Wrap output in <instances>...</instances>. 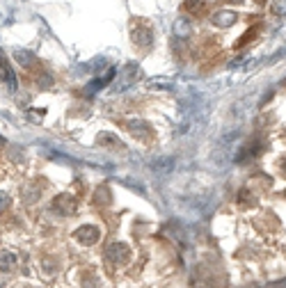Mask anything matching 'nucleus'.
Instances as JSON below:
<instances>
[{
  "instance_id": "1",
  "label": "nucleus",
  "mask_w": 286,
  "mask_h": 288,
  "mask_svg": "<svg viewBox=\"0 0 286 288\" xmlns=\"http://www.w3.org/2000/svg\"><path fill=\"white\" fill-rule=\"evenodd\" d=\"M106 254L112 263H124V261H129L131 249H129V245H124V242H112V245H108Z\"/></svg>"
},
{
  "instance_id": "2",
  "label": "nucleus",
  "mask_w": 286,
  "mask_h": 288,
  "mask_svg": "<svg viewBox=\"0 0 286 288\" xmlns=\"http://www.w3.org/2000/svg\"><path fill=\"white\" fill-rule=\"evenodd\" d=\"M211 21H213V25H217V27H231L238 21V14L231 12V9H220V12H215L211 16Z\"/></svg>"
},
{
  "instance_id": "3",
  "label": "nucleus",
  "mask_w": 286,
  "mask_h": 288,
  "mask_svg": "<svg viewBox=\"0 0 286 288\" xmlns=\"http://www.w3.org/2000/svg\"><path fill=\"white\" fill-rule=\"evenodd\" d=\"M99 236H101V231H99L97 227H92V224H85V227H80L78 231H76V238H78L83 245H94V242L99 240Z\"/></svg>"
},
{
  "instance_id": "4",
  "label": "nucleus",
  "mask_w": 286,
  "mask_h": 288,
  "mask_svg": "<svg viewBox=\"0 0 286 288\" xmlns=\"http://www.w3.org/2000/svg\"><path fill=\"white\" fill-rule=\"evenodd\" d=\"M53 208L62 215H71L76 210V201H74V197H69V195H60L55 199V204H53Z\"/></svg>"
},
{
  "instance_id": "5",
  "label": "nucleus",
  "mask_w": 286,
  "mask_h": 288,
  "mask_svg": "<svg viewBox=\"0 0 286 288\" xmlns=\"http://www.w3.org/2000/svg\"><path fill=\"white\" fill-rule=\"evenodd\" d=\"M151 30H149L144 23H140V27L135 25L133 27V39H135V44L138 46H151Z\"/></svg>"
},
{
  "instance_id": "6",
  "label": "nucleus",
  "mask_w": 286,
  "mask_h": 288,
  "mask_svg": "<svg viewBox=\"0 0 286 288\" xmlns=\"http://www.w3.org/2000/svg\"><path fill=\"white\" fill-rule=\"evenodd\" d=\"M14 265H16V254L14 251H5V254L0 256V272H10Z\"/></svg>"
},
{
  "instance_id": "7",
  "label": "nucleus",
  "mask_w": 286,
  "mask_h": 288,
  "mask_svg": "<svg viewBox=\"0 0 286 288\" xmlns=\"http://www.w3.org/2000/svg\"><path fill=\"white\" fill-rule=\"evenodd\" d=\"M190 30H193V25H190V21L188 18H176V23H174V32H176V37H188L190 35Z\"/></svg>"
},
{
  "instance_id": "8",
  "label": "nucleus",
  "mask_w": 286,
  "mask_h": 288,
  "mask_svg": "<svg viewBox=\"0 0 286 288\" xmlns=\"http://www.w3.org/2000/svg\"><path fill=\"white\" fill-rule=\"evenodd\" d=\"M268 9H270L272 16H286V0H270V5H268Z\"/></svg>"
},
{
  "instance_id": "9",
  "label": "nucleus",
  "mask_w": 286,
  "mask_h": 288,
  "mask_svg": "<svg viewBox=\"0 0 286 288\" xmlns=\"http://www.w3.org/2000/svg\"><path fill=\"white\" fill-rule=\"evenodd\" d=\"M204 9H206V3H204V0H185V12L202 14Z\"/></svg>"
},
{
  "instance_id": "10",
  "label": "nucleus",
  "mask_w": 286,
  "mask_h": 288,
  "mask_svg": "<svg viewBox=\"0 0 286 288\" xmlns=\"http://www.w3.org/2000/svg\"><path fill=\"white\" fill-rule=\"evenodd\" d=\"M16 59H19L23 67H30V64H35V55L28 53V50H16Z\"/></svg>"
},
{
  "instance_id": "11",
  "label": "nucleus",
  "mask_w": 286,
  "mask_h": 288,
  "mask_svg": "<svg viewBox=\"0 0 286 288\" xmlns=\"http://www.w3.org/2000/svg\"><path fill=\"white\" fill-rule=\"evenodd\" d=\"M238 204H240V206H252V204H254V197L249 195L247 187H245V190H240V195H238Z\"/></svg>"
},
{
  "instance_id": "12",
  "label": "nucleus",
  "mask_w": 286,
  "mask_h": 288,
  "mask_svg": "<svg viewBox=\"0 0 286 288\" xmlns=\"http://www.w3.org/2000/svg\"><path fill=\"white\" fill-rule=\"evenodd\" d=\"M99 142H101V144H110V146H115V149H119V140H117L115 135H110V133H103V135L99 137Z\"/></svg>"
},
{
  "instance_id": "13",
  "label": "nucleus",
  "mask_w": 286,
  "mask_h": 288,
  "mask_svg": "<svg viewBox=\"0 0 286 288\" xmlns=\"http://www.w3.org/2000/svg\"><path fill=\"white\" fill-rule=\"evenodd\" d=\"M7 206H10V195H7V192H0V213H3Z\"/></svg>"
},
{
  "instance_id": "14",
  "label": "nucleus",
  "mask_w": 286,
  "mask_h": 288,
  "mask_svg": "<svg viewBox=\"0 0 286 288\" xmlns=\"http://www.w3.org/2000/svg\"><path fill=\"white\" fill-rule=\"evenodd\" d=\"M281 174L286 176V160H281Z\"/></svg>"
},
{
  "instance_id": "15",
  "label": "nucleus",
  "mask_w": 286,
  "mask_h": 288,
  "mask_svg": "<svg viewBox=\"0 0 286 288\" xmlns=\"http://www.w3.org/2000/svg\"><path fill=\"white\" fill-rule=\"evenodd\" d=\"M0 146H5V137H0Z\"/></svg>"
},
{
  "instance_id": "16",
  "label": "nucleus",
  "mask_w": 286,
  "mask_h": 288,
  "mask_svg": "<svg viewBox=\"0 0 286 288\" xmlns=\"http://www.w3.org/2000/svg\"><path fill=\"white\" fill-rule=\"evenodd\" d=\"M259 3H263V0H259Z\"/></svg>"
}]
</instances>
